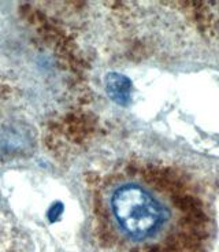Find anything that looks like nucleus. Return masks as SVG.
I'll list each match as a JSON object with an SVG mask.
<instances>
[{
  "instance_id": "nucleus-2",
  "label": "nucleus",
  "mask_w": 219,
  "mask_h": 252,
  "mask_svg": "<svg viewBox=\"0 0 219 252\" xmlns=\"http://www.w3.org/2000/svg\"><path fill=\"white\" fill-rule=\"evenodd\" d=\"M106 91L115 103L126 106L130 101L131 82L119 73H110L106 77Z\"/></svg>"
},
{
  "instance_id": "nucleus-1",
  "label": "nucleus",
  "mask_w": 219,
  "mask_h": 252,
  "mask_svg": "<svg viewBox=\"0 0 219 252\" xmlns=\"http://www.w3.org/2000/svg\"><path fill=\"white\" fill-rule=\"evenodd\" d=\"M111 207L119 226L134 239H144L162 225V206L144 188L127 184L114 192Z\"/></svg>"
}]
</instances>
